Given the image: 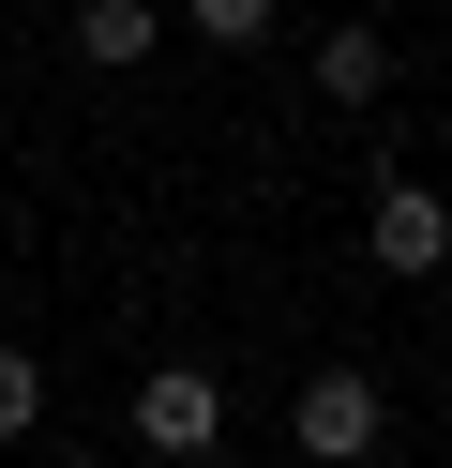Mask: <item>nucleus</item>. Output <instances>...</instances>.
I'll return each instance as SVG.
<instances>
[{
	"instance_id": "f257e3e1",
	"label": "nucleus",
	"mask_w": 452,
	"mask_h": 468,
	"mask_svg": "<svg viewBox=\"0 0 452 468\" xmlns=\"http://www.w3.org/2000/svg\"><path fill=\"white\" fill-rule=\"evenodd\" d=\"M136 438L166 468H211V453H226V378H211V363H151L136 378Z\"/></svg>"
},
{
	"instance_id": "20e7f679",
	"label": "nucleus",
	"mask_w": 452,
	"mask_h": 468,
	"mask_svg": "<svg viewBox=\"0 0 452 468\" xmlns=\"http://www.w3.org/2000/svg\"><path fill=\"white\" fill-rule=\"evenodd\" d=\"M151 31H166V0H76V61L90 76H136Z\"/></svg>"
},
{
	"instance_id": "6e6552de",
	"label": "nucleus",
	"mask_w": 452,
	"mask_h": 468,
	"mask_svg": "<svg viewBox=\"0 0 452 468\" xmlns=\"http://www.w3.org/2000/svg\"><path fill=\"white\" fill-rule=\"evenodd\" d=\"M60 468H106V453H60Z\"/></svg>"
},
{
	"instance_id": "0eeeda50",
	"label": "nucleus",
	"mask_w": 452,
	"mask_h": 468,
	"mask_svg": "<svg viewBox=\"0 0 452 468\" xmlns=\"http://www.w3.org/2000/svg\"><path fill=\"white\" fill-rule=\"evenodd\" d=\"M30 423H46V363H30V347H0V453H16Z\"/></svg>"
},
{
	"instance_id": "f03ea898",
	"label": "nucleus",
	"mask_w": 452,
	"mask_h": 468,
	"mask_svg": "<svg viewBox=\"0 0 452 468\" xmlns=\"http://www.w3.org/2000/svg\"><path fill=\"white\" fill-rule=\"evenodd\" d=\"M377 423H392V408H377V378H362V363H317V378H301V408H287L301 468H362V453H377Z\"/></svg>"
},
{
	"instance_id": "7ed1b4c3",
	"label": "nucleus",
	"mask_w": 452,
	"mask_h": 468,
	"mask_svg": "<svg viewBox=\"0 0 452 468\" xmlns=\"http://www.w3.org/2000/svg\"><path fill=\"white\" fill-rule=\"evenodd\" d=\"M362 242H377V272H392V287L452 272V197H437V182H377V212H362Z\"/></svg>"
},
{
	"instance_id": "423d86ee",
	"label": "nucleus",
	"mask_w": 452,
	"mask_h": 468,
	"mask_svg": "<svg viewBox=\"0 0 452 468\" xmlns=\"http://www.w3.org/2000/svg\"><path fill=\"white\" fill-rule=\"evenodd\" d=\"M181 31L196 46H271V0H181Z\"/></svg>"
},
{
	"instance_id": "39448f33",
	"label": "nucleus",
	"mask_w": 452,
	"mask_h": 468,
	"mask_svg": "<svg viewBox=\"0 0 452 468\" xmlns=\"http://www.w3.org/2000/svg\"><path fill=\"white\" fill-rule=\"evenodd\" d=\"M317 91L331 106H377L392 91V31H317Z\"/></svg>"
}]
</instances>
